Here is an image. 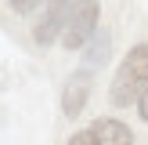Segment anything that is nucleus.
<instances>
[{"label": "nucleus", "mask_w": 148, "mask_h": 145, "mask_svg": "<svg viewBox=\"0 0 148 145\" xmlns=\"http://www.w3.org/2000/svg\"><path fill=\"white\" fill-rule=\"evenodd\" d=\"M137 113H141V120L148 123V84H145V91L137 94Z\"/></svg>", "instance_id": "8"}, {"label": "nucleus", "mask_w": 148, "mask_h": 145, "mask_svg": "<svg viewBox=\"0 0 148 145\" xmlns=\"http://www.w3.org/2000/svg\"><path fill=\"white\" fill-rule=\"evenodd\" d=\"M76 4H79V0H47V11H43V18L36 22V29H33L36 44H54V40H62V33H65V26H69Z\"/></svg>", "instance_id": "3"}, {"label": "nucleus", "mask_w": 148, "mask_h": 145, "mask_svg": "<svg viewBox=\"0 0 148 145\" xmlns=\"http://www.w3.org/2000/svg\"><path fill=\"white\" fill-rule=\"evenodd\" d=\"M83 134H87V145H134V134L119 120H98Z\"/></svg>", "instance_id": "4"}, {"label": "nucleus", "mask_w": 148, "mask_h": 145, "mask_svg": "<svg viewBox=\"0 0 148 145\" xmlns=\"http://www.w3.org/2000/svg\"><path fill=\"white\" fill-rule=\"evenodd\" d=\"M83 102H87V76H72L69 91H65V113L76 116L79 109H83Z\"/></svg>", "instance_id": "6"}, {"label": "nucleus", "mask_w": 148, "mask_h": 145, "mask_svg": "<svg viewBox=\"0 0 148 145\" xmlns=\"http://www.w3.org/2000/svg\"><path fill=\"white\" fill-rule=\"evenodd\" d=\"M11 4V11H18V14H29V11H36L40 4H47V0H7Z\"/></svg>", "instance_id": "7"}, {"label": "nucleus", "mask_w": 148, "mask_h": 145, "mask_svg": "<svg viewBox=\"0 0 148 145\" xmlns=\"http://www.w3.org/2000/svg\"><path fill=\"white\" fill-rule=\"evenodd\" d=\"M94 33H98V0H79L72 18H69V26H65V33H62V44L69 51L87 47V40Z\"/></svg>", "instance_id": "2"}, {"label": "nucleus", "mask_w": 148, "mask_h": 145, "mask_svg": "<svg viewBox=\"0 0 148 145\" xmlns=\"http://www.w3.org/2000/svg\"><path fill=\"white\" fill-rule=\"evenodd\" d=\"M148 84V44H137L127 58H123L119 72L112 80V102L116 105H130L137 102V94L145 91Z\"/></svg>", "instance_id": "1"}, {"label": "nucleus", "mask_w": 148, "mask_h": 145, "mask_svg": "<svg viewBox=\"0 0 148 145\" xmlns=\"http://www.w3.org/2000/svg\"><path fill=\"white\" fill-rule=\"evenodd\" d=\"M108 47H112V36H108L105 29H98V33H94L90 40H87V51H83V62L90 65V69H94V65H101V62L108 58Z\"/></svg>", "instance_id": "5"}]
</instances>
